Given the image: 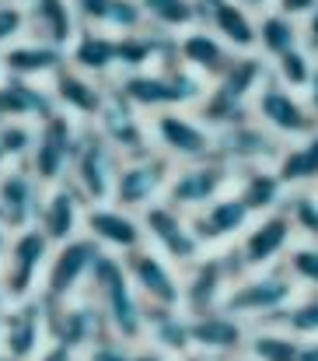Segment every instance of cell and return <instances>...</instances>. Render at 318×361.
<instances>
[{
    "mask_svg": "<svg viewBox=\"0 0 318 361\" xmlns=\"http://www.w3.org/2000/svg\"><path fill=\"white\" fill-rule=\"evenodd\" d=\"M84 295L98 305L102 319H106V330L112 337H119L122 344H140L144 341V330H147V305L140 302L129 274H126V263L122 256H112L102 252L95 270H91V281L84 288Z\"/></svg>",
    "mask_w": 318,
    "mask_h": 361,
    "instance_id": "1",
    "label": "cell"
},
{
    "mask_svg": "<svg viewBox=\"0 0 318 361\" xmlns=\"http://www.w3.org/2000/svg\"><path fill=\"white\" fill-rule=\"evenodd\" d=\"M269 78V63L259 53H234V60L227 63V71L207 85L200 106L193 109L200 120L210 126L213 133L224 126L252 120V102L259 95V88Z\"/></svg>",
    "mask_w": 318,
    "mask_h": 361,
    "instance_id": "2",
    "label": "cell"
},
{
    "mask_svg": "<svg viewBox=\"0 0 318 361\" xmlns=\"http://www.w3.org/2000/svg\"><path fill=\"white\" fill-rule=\"evenodd\" d=\"M108 85H112V95L119 102H126L129 109H136L147 120L158 113H168V109H196L203 92H207V81H200L186 67L115 74Z\"/></svg>",
    "mask_w": 318,
    "mask_h": 361,
    "instance_id": "3",
    "label": "cell"
},
{
    "mask_svg": "<svg viewBox=\"0 0 318 361\" xmlns=\"http://www.w3.org/2000/svg\"><path fill=\"white\" fill-rule=\"evenodd\" d=\"M298 295H301V288L291 281L284 263L280 267H266V270H245L231 284V291L224 298V312L245 319L248 326L273 323Z\"/></svg>",
    "mask_w": 318,
    "mask_h": 361,
    "instance_id": "4",
    "label": "cell"
},
{
    "mask_svg": "<svg viewBox=\"0 0 318 361\" xmlns=\"http://www.w3.org/2000/svg\"><path fill=\"white\" fill-rule=\"evenodd\" d=\"M241 274H245V267H241L234 245L207 249L200 259H193L182 270V312L203 316V312L224 309V298Z\"/></svg>",
    "mask_w": 318,
    "mask_h": 361,
    "instance_id": "5",
    "label": "cell"
},
{
    "mask_svg": "<svg viewBox=\"0 0 318 361\" xmlns=\"http://www.w3.org/2000/svg\"><path fill=\"white\" fill-rule=\"evenodd\" d=\"M119 165H122V158L108 147V140L98 133V126H81L67 183L88 204H106V200H112V186H115Z\"/></svg>",
    "mask_w": 318,
    "mask_h": 361,
    "instance_id": "6",
    "label": "cell"
},
{
    "mask_svg": "<svg viewBox=\"0 0 318 361\" xmlns=\"http://www.w3.org/2000/svg\"><path fill=\"white\" fill-rule=\"evenodd\" d=\"M49 252H53V242L46 239L35 225L11 235V245H7V252L0 259V277H4V291H7L11 305L39 298Z\"/></svg>",
    "mask_w": 318,
    "mask_h": 361,
    "instance_id": "7",
    "label": "cell"
},
{
    "mask_svg": "<svg viewBox=\"0 0 318 361\" xmlns=\"http://www.w3.org/2000/svg\"><path fill=\"white\" fill-rule=\"evenodd\" d=\"M175 161L165 158L161 151H147L140 158H126L115 172V186H112V204L144 214L147 207L161 204L172 183Z\"/></svg>",
    "mask_w": 318,
    "mask_h": 361,
    "instance_id": "8",
    "label": "cell"
},
{
    "mask_svg": "<svg viewBox=\"0 0 318 361\" xmlns=\"http://www.w3.org/2000/svg\"><path fill=\"white\" fill-rule=\"evenodd\" d=\"M77 137H81V123L70 120V116L60 113V109L35 126V144H32V154H28L25 165H28V172L39 179L42 190L67 183Z\"/></svg>",
    "mask_w": 318,
    "mask_h": 361,
    "instance_id": "9",
    "label": "cell"
},
{
    "mask_svg": "<svg viewBox=\"0 0 318 361\" xmlns=\"http://www.w3.org/2000/svg\"><path fill=\"white\" fill-rule=\"evenodd\" d=\"M98 256H102V249L88 235H77V239L63 242V245H53L49 263H46V274H42L39 298L49 302V305H56V302H70V298L84 295Z\"/></svg>",
    "mask_w": 318,
    "mask_h": 361,
    "instance_id": "10",
    "label": "cell"
},
{
    "mask_svg": "<svg viewBox=\"0 0 318 361\" xmlns=\"http://www.w3.org/2000/svg\"><path fill=\"white\" fill-rule=\"evenodd\" d=\"M252 120L259 123L262 130H269L284 147L301 140V137H308L318 126V116L312 113L308 99L291 92V88H284L273 78H266V85L259 88V95L252 102Z\"/></svg>",
    "mask_w": 318,
    "mask_h": 361,
    "instance_id": "11",
    "label": "cell"
},
{
    "mask_svg": "<svg viewBox=\"0 0 318 361\" xmlns=\"http://www.w3.org/2000/svg\"><path fill=\"white\" fill-rule=\"evenodd\" d=\"M151 140H154V151H161L175 165L203 161V158H213L217 151V133L193 109H168V113L151 116Z\"/></svg>",
    "mask_w": 318,
    "mask_h": 361,
    "instance_id": "12",
    "label": "cell"
},
{
    "mask_svg": "<svg viewBox=\"0 0 318 361\" xmlns=\"http://www.w3.org/2000/svg\"><path fill=\"white\" fill-rule=\"evenodd\" d=\"M231 186H234V169L213 154V158H203V161L175 165L168 193H165V204L182 211V214H196L210 200L224 197Z\"/></svg>",
    "mask_w": 318,
    "mask_h": 361,
    "instance_id": "13",
    "label": "cell"
},
{
    "mask_svg": "<svg viewBox=\"0 0 318 361\" xmlns=\"http://www.w3.org/2000/svg\"><path fill=\"white\" fill-rule=\"evenodd\" d=\"M126 274L147 309H182V270L147 242L122 256Z\"/></svg>",
    "mask_w": 318,
    "mask_h": 361,
    "instance_id": "14",
    "label": "cell"
},
{
    "mask_svg": "<svg viewBox=\"0 0 318 361\" xmlns=\"http://www.w3.org/2000/svg\"><path fill=\"white\" fill-rule=\"evenodd\" d=\"M140 225H144V239L151 249H158L168 263H175L179 270H186L193 259L203 256V245L196 239L193 225H189V214L168 207L165 200L147 207L140 214Z\"/></svg>",
    "mask_w": 318,
    "mask_h": 361,
    "instance_id": "15",
    "label": "cell"
},
{
    "mask_svg": "<svg viewBox=\"0 0 318 361\" xmlns=\"http://www.w3.org/2000/svg\"><path fill=\"white\" fill-rule=\"evenodd\" d=\"M294 242H298L294 225H291L287 211L280 207V211L252 218V225L234 242V252H238L245 270H266V267H280Z\"/></svg>",
    "mask_w": 318,
    "mask_h": 361,
    "instance_id": "16",
    "label": "cell"
},
{
    "mask_svg": "<svg viewBox=\"0 0 318 361\" xmlns=\"http://www.w3.org/2000/svg\"><path fill=\"white\" fill-rule=\"evenodd\" d=\"M0 344L4 361H35L39 351L49 344V323H46V302L28 298L7 305L0 316Z\"/></svg>",
    "mask_w": 318,
    "mask_h": 361,
    "instance_id": "17",
    "label": "cell"
},
{
    "mask_svg": "<svg viewBox=\"0 0 318 361\" xmlns=\"http://www.w3.org/2000/svg\"><path fill=\"white\" fill-rule=\"evenodd\" d=\"M53 102L60 113H67L70 120H77L81 126H95L98 116L106 113L108 99H112V85L102 78L81 74L74 67H63L53 81H49Z\"/></svg>",
    "mask_w": 318,
    "mask_h": 361,
    "instance_id": "18",
    "label": "cell"
},
{
    "mask_svg": "<svg viewBox=\"0 0 318 361\" xmlns=\"http://www.w3.org/2000/svg\"><path fill=\"white\" fill-rule=\"evenodd\" d=\"M46 323H49V341L74 348L77 355H84L98 337H106V319L98 312V305L88 295H77L70 302H46Z\"/></svg>",
    "mask_w": 318,
    "mask_h": 361,
    "instance_id": "19",
    "label": "cell"
},
{
    "mask_svg": "<svg viewBox=\"0 0 318 361\" xmlns=\"http://www.w3.org/2000/svg\"><path fill=\"white\" fill-rule=\"evenodd\" d=\"M84 235L95 242L102 252L112 256H126L133 249L144 245V225H140V214L119 207V204H88L84 211Z\"/></svg>",
    "mask_w": 318,
    "mask_h": 361,
    "instance_id": "20",
    "label": "cell"
},
{
    "mask_svg": "<svg viewBox=\"0 0 318 361\" xmlns=\"http://www.w3.org/2000/svg\"><path fill=\"white\" fill-rule=\"evenodd\" d=\"M280 151H284V144L269 130H262L255 120H245L217 130V151L213 154L238 172V169H248V165H276Z\"/></svg>",
    "mask_w": 318,
    "mask_h": 361,
    "instance_id": "21",
    "label": "cell"
},
{
    "mask_svg": "<svg viewBox=\"0 0 318 361\" xmlns=\"http://www.w3.org/2000/svg\"><path fill=\"white\" fill-rule=\"evenodd\" d=\"M189 225L203 245V252L224 249V245H234L241 239V232L252 225V211L241 204V197L234 190H227L224 197H217L207 207H200L196 214H189Z\"/></svg>",
    "mask_w": 318,
    "mask_h": 361,
    "instance_id": "22",
    "label": "cell"
},
{
    "mask_svg": "<svg viewBox=\"0 0 318 361\" xmlns=\"http://www.w3.org/2000/svg\"><path fill=\"white\" fill-rule=\"evenodd\" d=\"M84 211H88V200L70 183L49 186L42 193V204H39V214H35V228L53 245H63V242L84 235Z\"/></svg>",
    "mask_w": 318,
    "mask_h": 361,
    "instance_id": "23",
    "label": "cell"
},
{
    "mask_svg": "<svg viewBox=\"0 0 318 361\" xmlns=\"http://www.w3.org/2000/svg\"><path fill=\"white\" fill-rule=\"evenodd\" d=\"M189 330H193V351H203L210 358L220 361H238L245 355V341H248V323L217 309L203 316H189Z\"/></svg>",
    "mask_w": 318,
    "mask_h": 361,
    "instance_id": "24",
    "label": "cell"
},
{
    "mask_svg": "<svg viewBox=\"0 0 318 361\" xmlns=\"http://www.w3.org/2000/svg\"><path fill=\"white\" fill-rule=\"evenodd\" d=\"M98 133L108 140V147L126 161V158H140L147 151H154V140H151V120L140 116L136 109H129L126 102H119L115 95L108 99L106 113L98 116Z\"/></svg>",
    "mask_w": 318,
    "mask_h": 361,
    "instance_id": "25",
    "label": "cell"
},
{
    "mask_svg": "<svg viewBox=\"0 0 318 361\" xmlns=\"http://www.w3.org/2000/svg\"><path fill=\"white\" fill-rule=\"evenodd\" d=\"M0 63H4V78H21V81L49 85L67 67V49H56V46L39 42V39L28 35V39L7 46L0 53Z\"/></svg>",
    "mask_w": 318,
    "mask_h": 361,
    "instance_id": "26",
    "label": "cell"
},
{
    "mask_svg": "<svg viewBox=\"0 0 318 361\" xmlns=\"http://www.w3.org/2000/svg\"><path fill=\"white\" fill-rule=\"evenodd\" d=\"M42 193L46 190L28 172V165H11L0 176V221L11 232L32 228L35 225V214H39V204H42Z\"/></svg>",
    "mask_w": 318,
    "mask_h": 361,
    "instance_id": "27",
    "label": "cell"
},
{
    "mask_svg": "<svg viewBox=\"0 0 318 361\" xmlns=\"http://www.w3.org/2000/svg\"><path fill=\"white\" fill-rule=\"evenodd\" d=\"M175 60H179V67H186L189 74H196L200 81L210 85L227 71L234 53L213 35L207 25H196V28H189L175 39Z\"/></svg>",
    "mask_w": 318,
    "mask_h": 361,
    "instance_id": "28",
    "label": "cell"
},
{
    "mask_svg": "<svg viewBox=\"0 0 318 361\" xmlns=\"http://www.w3.org/2000/svg\"><path fill=\"white\" fill-rule=\"evenodd\" d=\"M56 113L49 85L21 81V78H0V123H39Z\"/></svg>",
    "mask_w": 318,
    "mask_h": 361,
    "instance_id": "29",
    "label": "cell"
},
{
    "mask_svg": "<svg viewBox=\"0 0 318 361\" xmlns=\"http://www.w3.org/2000/svg\"><path fill=\"white\" fill-rule=\"evenodd\" d=\"M25 11H28V35L56 49H67L81 32L74 0H28Z\"/></svg>",
    "mask_w": 318,
    "mask_h": 361,
    "instance_id": "30",
    "label": "cell"
},
{
    "mask_svg": "<svg viewBox=\"0 0 318 361\" xmlns=\"http://www.w3.org/2000/svg\"><path fill=\"white\" fill-rule=\"evenodd\" d=\"M231 190L241 197V204L252 211V218L269 214V211H280L284 200H287V193H291V190L284 186V179L276 176L273 165H248V169H238Z\"/></svg>",
    "mask_w": 318,
    "mask_h": 361,
    "instance_id": "31",
    "label": "cell"
},
{
    "mask_svg": "<svg viewBox=\"0 0 318 361\" xmlns=\"http://www.w3.org/2000/svg\"><path fill=\"white\" fill-rule=\"evenodd\" d=\"M81 28H98L108 35H126L147 28L140 0H74Z\"/></svg>",
    "mask_w": 318,
    "mask_h": 361,
    "instance_id": "32",
    "label": "cell"
},
{
    "mask_svg": "<svg viewBox=\"0 0 318 361\" xmlns=\"http://www.w3.org/2000/svg\"><path fill=\"white\" fill-rule=\"evenodd\" d=\"M67 67H74L81 74H91V78H102V81H112L119 74V67H115V35L98 32V28H81L77 39L67 46Z\"/></svg>",
    "mask_w": 318,
    "mask_h": 361,
    "instance_id": "33",
    "label": "cell"
},
{
    "mask_svg": "<svg viewBox=\"0 0 318 361\" xmlns=\"http://www.w3.org/2000/svg\"><path fill=\"white\" fill-rule=\"evenodd\" d=\"M255 11H248L238 0H224L217 4L210 14L203 18V25L231 49V53H255Z\"/></svg>",
    "mask_w": 318,
    "mask_h": 361,
    "instance_id": "34",
    "label": "cell"
},
{
    "mask_svg": "<svg viewBox=\"0 0 318 361\" xmlns=\"http://www.w3.org/2000/svg\"><path fill=\"white\" fill-rule=\"evenodd\" d=\"M158 351H165L168 358H182L193 351V330H189V316L182 309H147V330L144 341Z\"/></svg>",
    "mask_w": 318,
    "mask_h": 361,
    "instance_id": "35",
    "label": "cell"
},
{
    "mask_svg": "<svg viewBox=\"0 0 318 361\" xmlns=\"http://www.w3.org/2000/svg\"><path fill=\"white\" fill-rule=\"evenodd\" d=\"M273 169H276V176L284 179L287 190L318 186V126L308 137L287 144V147L280 151V158H276Z\"/></svg>",
    "mask_w": 318,
    "mask_h": 361,
    "instance_id": "36",
    "label": "cell"
},
{
    "mask_svg": "<svg viewBox=\"0 0 318 361\" xmlns=\"http://www.w3.org/2000/svg\"><path fill=\"white\" fill-rule=\"evenodd\" d=\"M140 11H144L147 28L172 35V39L203 25V11H200L196 0H140Z\"/></svg>",
    "mask_w": 318,
    "mask_h": 361,
    "instance_id": "37",
    "label": "cell"
},
{
    "mask_svg": "<svg viewBox=\"0 0 318 361\" xmlns=\"http://www.w3.org/2000/svg\"><path fill=\"white\" fill-rule=\"evenodd\" d=\"M298 46H301V25H298V21L284 18V14L273 11V7L255 18V53H259L266 63H273L276 56H284V53H291V49H298Z\"/></svg>",
    "mask_w": 318,
    "mask_h": 361,
    "instance_id": "38",
    "label": "cell"
},
{
    "mask_svg": "<svg viewBox=\"0 0 318 361\" xmlns=\"http://www.w3.org/2000/svg\"><path fill=\"white\" fill-rule=\"evenodd\" d=\"M301 341L273 323H255L245 341V361H298Z\"/></svg>",
    "mask_w": 318,
    "mask_h": 361,
    "instance_id": "39",
    "label": "cell"
},
{
    "mask_svg": "<svg viewBox=\"0 0 318 361\" xmlns=\"http://www.w3.org/2000/svg\"><path fill=\"white\" fill-rule=\"evenodd\" d=\"M315 74H318V60L305 46H298V49H291V53H284V56H276V60L269 63V78L280 81L284 88L298 92V95H305V92L312 88Z\"/></svg>",
    "mask_w": 318,
    "mask_h": 361,
    "instance_id": "40",
    "label": "cell"
},
{
    "mask_svg": "<svg viewBox=\"0 0 318 361\" xmlns=\"http://www.w3.org/2000/svg\"><path fill=\"white\" fill-rule=\"evenodd\" d=\"M273 326L287 330V334L298 337L301 344L318 341V291H301V295L273 319Z\"/></svg>",
    "mask_w": 318,
    "mask_h": 361,
    "instance_id": "41",
    "label": "cell"
},
{
    "mask_svg": "<svg viewBox=\"0 0 318 361\" xmlns=\"http://www.w3.org/2000/svg\"><path fill=\"white\" fill-rule=\"evenodd\" d=\"M284 211L294 225V235L301 242H318V186L291 190L284 200Z\"/></svg>",
    "mask_w": 318,
    "mask_h": 361,
    "instance_id": "42",
    "label": "cell"
},
{
    "mask_svg": "<svg viewBox=\"0 0 318 361\" xmlns=\"http://www.w3.org/2000/svg\"><path fill=\"white\" fill-rule=\"evenodd\" d=\"M284 270L301 291H318V242H294L284 256Z\"/></svg>",
    "mask_w": 318,
    "mask_h": 361,
    "instance_id": "43",
    "label": "cell"
},
{
    "mask_svg": "<svg viewBox=\"0 0 318 361\" xmlns=\"http://www.w3.org/2000/svg\"><path fill=\"white\" fill-rule=\"evenodd\" d=\"M35 144V126L32 123H0V151L7 154L11 165H25Z\"/></svg>",
    "mask_w": 318,
    "mask_h": 361,
    "instance_id": "44",
    "label": "cell"
},
{
    "mask_svg": "<svg viewBox=\"0 0 318 361\" xmlns=\"http://www.w3.org/2000/svg\"><path fill=\"white\" fill-rule=\"evenodd\" d=\"M28 39V11L18 0H0V53Z\"/></svg>",
    "mask_w": 318,
    "mask_h": 361,
    "instance_id": "45",
    "label": "cell"
},
{
    "mask_svg": "<svg viewBox=\"0 0 318 361\" xmlns=\"http://www.w3.org/2000/svg\"><path fill=\"white\" fill-rule=\"evenodd\" d=\"M129 344H122L119 337H112V334H106V337H98L84 355H81V361H129Z\"/></svg>",
    "mask_w": 318,
    "mask_h": 361,
    "instance_id": "46",
    "label": "cell"
},
{
    "mask_svg": "<svg viewBox=\"0 0 318 361\" xmlns=\"http://www.w3.org/2000/svg\"><path fill=\"white\" fill-rule=\"evenodd\" d=\"M318 7V0H273V11H280L284 18H291V21H305L312 11Z\"/></svg>",
    "mask_w": 318,
    "mask_h": 361,
    "instance_id": "47",
    "label": "cell"
},
{
    "mask_svg": "<svg viewBox=\"0 0 318 361\" xmlns=\"http://www.w3.org/2000/svg\"><path fill=\"white\" fill-rule=\"evenodd\" d=\"M301 46L318 60V7L301 21Z\"/></svg>",
    "mask_w": 318,
    "mask_h": 361,
    "instance_id": "48",
    "label": "cell"
},
{
    "mask_svg": "<svg viewBox=\"0 0 318 361\" xmlns=\"http://www.w3.org/2000/svg\"><path fill=\"white\" fill-rule=\"evenodd\" d=\"M35 361H81V355H77L74 348H67V344L49 341V344L39 351V358H35Z\"/></svg>",
    "mask_w": 318,
    "mask_h": 361,
    "instance_id": "49",
    "label": "cell"
},
{
    "mask_svg": "<svg viewBox=\"0 0 318 361\" xmlns=\"http://www.w3.org/2000/svg\"><path fill=\"white\" fill-rule=\"evenodd\" d=\"M129 361H175V358H168L165 351H158V348H151V344H133Z\"/></svg>",
    "mask_w": 318,
    "mask_h": 361,
    "instance_id": "50",
    "label": "cell"
},
{
    "mask_svg": "<svg viewBox=\"0 0 318 361\" xmlns=\"http://www.w3.org/2000/svg\"><path fill=\"white\" fill-rule=\"evenodd\" d=\"M298 361H318V341L301 344V355H298Z\"/></svg>",
    "mask_w": 318,
    "mask_h": 361,
    "instance_id": "51",
    "label": "cell"
},
{
    "mask_svg": "<svg viewBox=\"0 0 318 361\" xmlns=\"http://www.w3.org/2000/svg\"><path fill=\"white\" fill-rule=\"evenodd\" d=\"M238 4H245L248 11H255V14H262V11H269L273 7V0H238Z\"/></svg>",
    "mask_w": 318,
    "mask_h": 361,
    "instance_id": "52",
    "label": "cell"
},
{
    "mask_svg": "<svg viewBox=\"0 0 318 361\" xmlns=\"http://www.w3.org/2000/svg\"><path fill=\"white\" fill-rule=\"evenodd\" d=\"M305 99H308V106H312V113L318 116V74H315V81H312V88L305 92Z\"/></svg>",
    "mask_w": 318,
    "mask_h": 361,
    "instance_id": "53",
    "label": "cell"
},
{
    "mask_svg": "<svg viewBox=\"0 0 318 361\" xmlns=\"http://www.w3.org/2000/svg\"><path fill=\"white\" fill-rule=\"evenodd\" d=\"M179 361H220V358H210V355H203V351H189V355H182Z\"/></svg>",
    "mask_w": 318,
    "mask_h": 361,
    "instance_id": "54",
    "label": "cell"
},
{
    "mask_svg": "<svg viewBox=\"0 0 318 361\" xmlns=\"http://www.w3.org/2000/svg\"><path fill=\"white\" fill-rule=\"evenodd\" d=\"M196 4H200V11H203V18H207L213 7H217V4H224V0H196Z\"/></svg>",
    "mask_w": 318,
    "mask_h": 361,
    "instance_id": "55",
    "label": "cell"
},
{
    "mask_svg": "<svg viewBox=\"0 0 318 361\" xmlns=\"http://www.w3.org/2000/svg\"><path fill=\"white\" fill-rule=\"evenodd\" d=\"M7 305H11V302H7V291H4V277H0V316L7 312Z\"/></svg>",
    "mask_w": 318,
    "mask_h": 361,
    "instance_id": "56",
    "label": "cell"
},
{
    "mask_svg": "<svg viewBox=\"0 0 318 361\" xmlns=\"http://www.w3.org/2000/svg\"><path fill=\"white\" fill-rule=\"evenodd\" d=\"M7 169H11V161H7V154H4V151H0V176H4V172H7Z\"/></svg>",
    "mask_w": 318,
    "mask_h": 361,
    "instance_id": "57",
    "label": "cell"
},
{
    "mask_svg": "<svg viewBox=\"0 0 318 361\" xmlns=\"http://www.w3.org/2000/svg\"><path fill=\"white\" fill-rule=\"evenodd\" d=\"M0 361H4V344H0Z\"/></svg>",
    "mask_w": 318,
    "mask_h": 361,
    "instance_id": "58",
    "label": "cell"
},
{
    "mask_svg": "<svg viewBox=\"0 0 318 361\" xmlns=\"http://www.w3.org/2000/svg\"><path fill=\"white\" fill-rule=\"evenodd\" d=\"M0 78H4V63H0Z\"/></svg>",
    "mask_w": 318,
    "mask_h": 361,
    "instance_id": "59",
    "label": "cell"
},
{
    "mask_svg": "<svg viewBox=\"0 0 318 361\" xmlns=\"http://www.w3.org/2000/svg\"><path fill=\"white\" fill-rule=\"evenodd\" d=\"M18 4H28V0H18Z\"/></svg>",
    "mask_w": 318,
    "mask_h": 361,
    "instance_id": "60",
    "label": "cell"
},
{
    "mask_svg": "<svg viewBox=\"0 0 318 361\" xmlns=\"http://www.w3.org/2000/svg\"><path fill=\"white\" fill-rule=\"evenodd\" d=\"M238 361H245V358H238Z\"/></svg>",
    "mask_w": 318,
    "mask_h": 361,
    "instance_id": "61",
    "label": "cell"
}]
</instances>
